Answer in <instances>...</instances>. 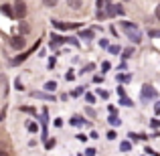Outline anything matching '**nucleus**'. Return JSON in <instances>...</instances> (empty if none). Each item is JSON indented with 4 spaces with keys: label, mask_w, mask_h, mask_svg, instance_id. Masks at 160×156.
I'll return each instance as SVG.
<instances>
[{
    "label": "nucleus",
    "mask_w": 160,
    "mask_h": 156,
    "mask_svg": "<svg viewBox=\"0 0 160 156\" xmlns=\"http://www.w3.org/2000/svg\"><path fill=\"white\" fill-rule=\"evenodd\" d=\"M122 28L126 31V35H128L130 39L134 41V43H140V41H142V33L138 31V27H136L134 23H128V20H124V23H122Z\"/></svg>",
    "instance_id": "nucleus-1"
},
{
    "label": "nucleus",
    "mask_w": 160,
    "mask_h": 156,
    "mask_svg": "<svg viewBox=\"0 0 160 156\" xmlns=\"http://www.w3.org/2000/svg\"><path fill=\"white\" fill-rule=\"evenodd\" d=\"M156 89H154L152 85H142V89H140V98L142 99H154L156 98Z\"/></svg>",
    "instance_id": "nucleus-2"
},
{
    "label": "nucleus",
    "mask_w": 160,
    "mask_h": 156,
    "mask_svg": "<svg viewBox=\"0 0 160 156\" xmlns=\"http://www.w3.org/2000/svg\"><path fill=\"white\" fill-rule=\"evenodd\" d=\"M12 12H14V16H18V18H24V16H27V4H24V0H16Z\"/></svg>",
    "instance_id": "nucleus-3"
},
{
    "label": "nucleus",
    "mask_w": 160,
    "mask_h": 156,
    "mask_svg": "<svg viewBox=\"0 0 160 156\" xmlns=\"http://www.w3.org/2000/svg\"><path fill=\"white\" fill-rule=\"evenodd\" d=\"M10 45L12 49H24V39L22 37H14V39H10Z\"/></svg>",
    "instance_id": "nucleus-4"
},
{
    "label": "nucleus",
    "mask_w": 160,
    "mask_h": 156,
    "mask_svg": "<svg viewBox=\"0 0 160 156\" xmlns=\"http://www.w3.org/2000/svg\"><path fill=\"white\" fill-rule=\"evenodd\" d=\"M53 27H55V28H61V31H65V28H75L77 24H67V23H59V20H53Z\"/></svg>",
    "instance_id": "nucleus-5"
},
{
    "label": "nucleus",
    "mask_w": 160,
    "mask_h": 156,
    "mask_svg": "<svg viewBox=\"0 0 160 156\" xmlns=\"http://www.w3.org/2000/svg\"><path fill=\"white\" fill-rule=\"evenodd\" d=\"M71 124H73V126H83L85 120H83L81 116H73V118H71Z\"/></svg>",
    "instance_id": "nucleus-6"
},
{
    "label": "nucleus",
    "mask_w": 160,
    "mask_h": 156,
    "mask_svg": "<svg viewBox=\"0 0 160 156\" xmlns=\"http://www.w3.org/2000/svg\"><path fill=\"white\" fill-rule=\"evenodd\" d=\"M67 4H69L73 10H77V8H81V0H67Z\"/></svg>",
    "instance_id": "nucleus-7"
},
{
    "label": "nucleus",
    "mask_w": 160,
    "mask_h": 156,
    "mask_svg": "<svg viewBox=\"0 0 160 156\" xmlns=\"http://www.w3.org/2000/svg\"><path fill=\"white\" fill-rule=\"evenodd\" d=\"M120 150H122V152H130V150H132V144H130V142H122V144H120Z\"/></svg>",
    "instance_id": "nucleus-8"
},
{
    "label": "nucleus",
    "mask_w": 160,
    "mask_h": 156,
    "mask_svg": "<svg viewBox=\"0 0 160 156\" xmlns=\"http://www.w3.org/2000/svg\"><path fill=\"white\" fill-rule=\"evenodd\" d=\"M120 103L122 105H126V108H132V99H130V98H126V95H122V99H120Z\"/></svg>",
    "instance_id": "nucleus-9"
},
{
    "label": "nucleus",
    "mask_w": 160,
    "mask_h": 156,
    "mask_svg": "<svg viewBox=\"0 0 160 156\" xmlns=\"http://www.w3.org/2000/svg\"><path fill=\"white\" fill-rule=\"evenodd\" d=\"M2 12L6 16H12V14H14V12H12V8H10V4H4V6H2Z\"/></svg>",
    "instance_id": "nucleus-10"
},
{
    "label": "nucleus",
    "mask_w": 160,
    "mask_h": 156,
    "mask_svg": "<svg viewBox=\"0 0 160 156\" xmlns=\"http://www.w3.org/2000/svg\"><path fill=\"white\" fill-rule=\"evenodd\" d=\"M109 124H112V126H120V118H118L116 113H112V118H109Z\"/></svg>",
    "instance_id": "nucleus-11"
},
{
    "label": "nucleus",
    "mask_w": 160,
    "mask_h": 156,
    "mask_svg": "<svg viewBox=\"0 0 160 156\" xmlns=\"http://www.w3.org/2000/svg\"><path fill=\"white\" fill-rule=\"evenodd\" d=\"M55 87H57V85H55V81L45 83V89H47V91H55Z\"/></svg>",
    "instance_id": "nucleus-12"
},
{
    "label": "nucleus",
    "mask_w": 160,
    "mask_h": 156,
    "mask_svg": "<svg viewBox=\"0 0 160 156\" xmlns=\"http://www.w3.org/2000/svg\"><path fill=\"white\" fill-rule=\"evenodd\" d=\"M132 55H134V49L130 47V49H126V51H124V55H122V57H124V59H128V57H132Z\"/></svg>",
    "instance_id": "nucleus-13"
},
{
    "label": "nucleus",
    "mask_w": 160,
    "mask_h": 156,
    "mask_svg": "<svg viewBox=\"0 0 160 156\" xmlns=\"http://www.w3.org/2000/svg\"><path fill=\"white\" fill-rule=\"evenodd\" d=\"M43 2H45V6H49V8L57 6V0H43Z\"/></svg>",
    "instance_id": "nucleus-14"
},
{
    "label": "nucleus",
    "mask_w": 160,
    "mask_h": 156,
    "mask_svg": "<svg viewBox=\"0 0 160 156\" xmlns=\"http://www.w3.org/2000/svg\"><path fill=\"white\" fill-rule=\"evenodd\" d=\"M116 138H118V134L113 132V130H109L108 132V140H116Z\"/></svg>",
    "instance_id": "nucleus-15"
},
{
    "label": "nucleus",
    "mask_w": 160,
    "mask_h": 156,
    "mask_svg": "<svg viewBox=\"0 0 160 156\" xmlns=\"http://www.w3.org/2000/svg\"><path fill=\"white\" fill-rule=\"evenodd\" d=\"M85 99H87L89 103H95V95H93V93H87V95H85Z\"/></svg>",
    "instance_id": "nucleus-16"
},
{
    "label": "nucleus",
    "mask_w": 160,
    "mask_h": 156,
    "mask_svg": "<svg viewBox=\"0 0 160 156\" xmlns=\"http://www.w3.org/2000/svg\"><path fill=\"white\" fill-rule=\"evenodd\" d=\"M95 152H98L95 148H87V150H85V156H95Z\"/></svg>",
    "instance_id": "nucleus-17"
},
{
    "label": "nucleus",
    "mask_w": 160,
    "mask_h": 156,
    "mask_svg": "<svg viewBox=\"0 0 160 156\" xmlns=\"http://www.w3.org/2000/svg\"><path fill=\"white\" fill-rule=\"evenodd\" d=\"M109 53H113V55L120 53V47H118V45H112V47H109Z\"/></svg>",
    "instance_id": "nucleus-18"
},
{
    "label": "nucleus",
    "mask_w": 160,
    "mask_h": 156,
    "mask_svg": "<svg viewBox=\"0 0 160 156\" xmlns=\"http://www.w3.org/2000/svg\"><path fill=\"white\" fill-rule=\"evenodd\" d=\"M81 93H83V87H77V89H73V93H71V95L77 98V95H81Z\"/></svg>",
    "instance_id": "nucleus-19"
},
{
    "label": "nucleus",
    "mask_w": 160,
    "mask_h": 156,
    "mask_svg": "<svg viewBox=\"0 0 160 156\" xmlns=\"http://www.w3.org/2000/svg\"><path fill=\"white\" fill-rule=\"evenodd\" d=\"M55 126H57V128H61V126H63V120H61V118H57V120H55Z\"/></svg>",
    "instance_id": "nucleus-20"
},
{
    "label": "nucleus",
    "mask_w": 160,
    "mask_h": 156,
    "mask_svg": "<svg viewBox=\"0 0 160 156\" xmlns=\"http://www.w3.org/2000/svg\"><path fill=\"white\" fill-rule=\"evenodd\" d=\"M150 124H152V128H158V126H160V120H152Z\"/></svg>",
    "instance_id": "nucleus-21"
},
{
    "label": "nucleus",
    "mask_w": 160,
    "mask_h": 156,
    "mask_svg": "<svg viewBox=\"0 0 160 156\" xmlns=\"http://www.w3.org/2000/svg\"><path fill=\"white\" fill-rule=\"evenodd\" d=\"M154 112H156V116H160V102L154 105Z\"/></svg>",
    "instance_id": "nucleus-22"
},
{
    "label": "nucleus",
    "mask_w": 160,
    "mask_h": 156,
    "mask_svg": "<svg viewBox=\"0 0 160 156\" xmlns=\"http://www.w3.org/2000/svg\"><path fill=\"white\" fill-rule=\"evenodd\" d=\"M28 130H31V132H37V124H28Z\"/></svg>",
    "instance_id": "nucleus-23"
},
{
    "label": "nucleus",
    "mask_w": 160,
    "mask_h": 156,
    "mask_svg": "<svg viewBox=\"0 0 160 156\" xmlns=\"http://www.w3.org/2000/svg\"><path fill=\"white\" fill-rule=\"evenodd\" d=\"M156 18L160 20V4H158V6H156Z\"/></svg>",
    "instance_id": "nucleus-24"
},
{
    "label": "nucleus",
    "mask_w": 160,
    "mask_h": 156,
    "mask_svg": "<svg viewBox=\"0 0 160 156\" xmlns=\"http://www.w3.org/2000/svg\"><path fill=\"white\" fill-rule=\"evenodd\" d=\"M0 156H10L8 152H4V150H0Z\"/></svg>",
    "instance_id": "nucleus-25"
},
{
    "label": "nucleus",
    "mask_w": 160,
    "mask_h": 156,
    "mask_svg": "<svg viewBox=\"0 0 160 156\" xmlns=\"http://www.w3.org/2000/svg\"><path fill=\"white\" fill-rule=\"evenodd\" d=\"M0 120H2V116H0Z\"/></svg>",
    "instance_id": "nucleus-26"
}]
</instances>
